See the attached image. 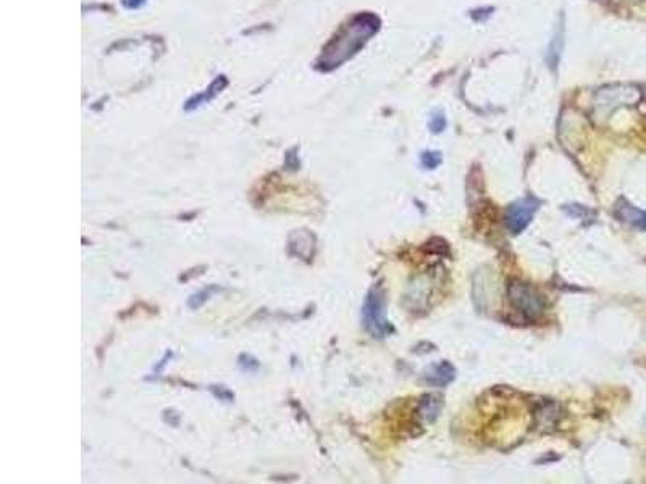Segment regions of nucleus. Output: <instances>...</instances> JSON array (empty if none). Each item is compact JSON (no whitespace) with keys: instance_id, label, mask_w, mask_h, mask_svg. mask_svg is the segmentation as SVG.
Instances as JSON below:
<instances>
[{"instance_id":"1","label":"nucleus","mask_w":646,"mask_h":484,"mask_svg":"<svg viewBox=\"0 0 646 484\" xmlns=\"http://www.w3.org/2000/svg\"><path fill=\"white\" fill-rule=\"evenodd\" d=\"M380 27V21L375 15L370 13H362L353 18L323 50L320 67L323 70H331V68L339 67L341 63L353 57L359 49H362L368 38Z\"/></svg>"},{"instance_id":"2","label":"nucleus","mask_w":646,"mask_h":484,"mask_svg":"<svg viewBox=\"0 0 646 484\" xmlns=\"http://www.w3.org/2000/svg\"><path fill=\"white\" fill-rule=\"evenodd\" d=\"M364 326L373 338H385L393 333V326L386 320L385 297L380 289H372L364 303Z\"/></svg>"},{"instance_id":"3","label":"nucleus","mask_w":646,"mask_h":484,"mask_svg":"<svg viewBox=\"0 0 646 484\" xmlns=\"http://www.w3.org/2000/svg\"><path fill=\"white\" fill-rule=\"evenodd\" d=\"M507 296H509V302L517 312L522 313L528 320H537L538 316L543 315L544 310V301L539 296L538 290L533 289L532 286L527 283H520V281H512L507 286Z\"/></svg>"},{"instance_id":"4","label":"nucleus","mask_w":646,"mask_h":484,"mask_svg":"<svg viewBox=\"0 0 646 484\" xmlns=\"http://www.w3.org/2000/svg\"><path fill=\"white\" fill-rule=\"evenodd\" d=\"M641 92L638 87L629 86V84H619L604 87L598 92L597 102V112L599 115H608L609 112H614L616 108L624 107V105H634L640 100Z\"/></svg>"},{"instance_id":"5","label":"nucleus","mask_w":646,"mask_h":484,"mask_svg":"<svg viewBox=\"0 0 646 484\" xmlns=\"http://www.w3.org/2000/svg\"><path fill=\"white\" fill-rule=\"evenodd\" d=\"M537 209H538V200L530 199V197L514 202V204L507 209V215H506V226L509 228V231L512 234L522 233L524 229L530 224V221H532Z\"/></svg>"},{"instance_id":"6","label":"nucleus","mask_w":646,"mask_h":484,"mask_svg":"<svg viewBox=\"0 0 646 484\" xmlns=\"http://www.w3.org/2000/svg\"><path fill=\"white\" fill-rule=\"evenodd\" d=\"M454 376H456L454 367L447 362H441L430 367V370L425 373V376L423 378H425L427 384L435 386V387H445L446 384H449V382L454 380Z\"/></svg>"},{"instance_id":"7","label":"nucleus","mask_w":646,"mask_h":484,"mask_svg":"<svg viewBox=\"0 0 646 484\" xmlns=\"http://www.w3.org/2000/svg\"><path fill=\"white\" fill-rule=\"evenodd\" d=\"M616 215L625 223L635 226V228L646 229V211L636 209V207L627 204V202H621L616 207Z\"/></svg>"},{"instance_id":"8","label":"nucleus","mask_w":646,"mask_h":484,"mask_svg":"<svg viewBox=\"0 0 646 484\" xmlns=\"http://www.w3.org/2000/svg\"><path fill=\"white\" fill-rule=\"evenodd\" d=\"M441 407V397H438V395H425L419 404V415L425 419V422L432 423L435 422L438 415H440Z\"/></svg>"},{"instance_id":"9","label":"nucleus","mask_w":646,"mask_h":484,"mask_svg":"<svg viewBox=\"0 0 646 484\" xmlns=\"http://www.w3.org/2000/svg\"><path fill=\"white\" fill-rule=\"evenodd\" d=\"M422 163L425 168H435L441 163V157L438 152H425L422 155Z\"/></svg>"},{"instance_id":"10","label":"nucleus","mask_w":646,"mask_h":484,"mask_svg":"<svg viewBox=\"0 0 646 484\" xmlns=\"http://www.w3.org/2000/svg\"><path fill=\"white\" fill-rule=\"evenodd\" d=\"M445 124H446L445 117H443L441 113H435L430 119V128H432L433 132L443 131V129H445Z\"/></svg>"}]
</instances>
